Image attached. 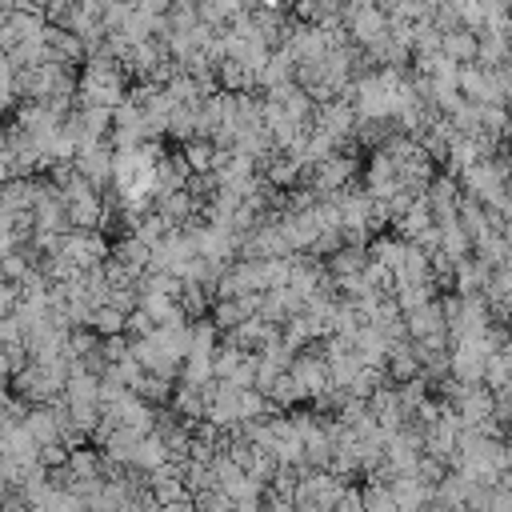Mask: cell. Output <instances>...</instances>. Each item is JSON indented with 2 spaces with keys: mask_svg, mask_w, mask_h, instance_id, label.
Masks as SVG:
<instances>
[{
  "mask_svg": "<svg viewBox=\"0 0 512 512\" xmlns=\"http://www.w3.org/2000/svg\"><path fill=\"white\" fill-rule=\"evenodd\" d=\"M84 104H96V108L124 104V80L108 60H92V68L84 72Z\"/></svg>",
  "mask_w": 512,
  "mask_h": 512,
  "instance_id": "1",
  "label": "cell"
},
{
  "mask_svg": "<svg viewBox=\"0 0 512 512\" xmlns=\"http://www.w3.org/2000/svg\"><path fill=\"white\" fill-rule=\"evenodd\" d=\"M352 156H344V152H332V156H324L320 164H316V188L320 192H340L344 188V180L352 176Z\"/></svg>",
  "mask_w": 512,
  "mask_h": 512,
  "instance_id": "2",
  "label": "cell"
},
{
  "mask_svg": "<svg viewBox=\"0 0 512 512\" xmlns=\"http://www.w3.org/2000/svg\"><path fill=\"white\" fill-rule=\"evenodd\" d=\"M68 220H72V228H92V224H100V196H96V188L68 200Z\"/></svg>",
  "mask_w": 512,
  "mask_h": 512,
  "instance_id": "3",
  "label": "cell"
},
{
  "mask_svg": "<svg viewBox=\"0 0 512 512\" xmlns=\"http://www.w3.org/2000/svg\"><path fill=\"white\" fill-rule=\"evenodd\" d=\"M184 160H188V168H192V172L208 176V172H216V160H220V152H216V144H212V140H192Z\"/></svg>",
  "mask_w": 512,
  "mask_h": 512,
  "instance_id": "4",
  "label": "cell"
},
{
  "mask_svg": "<svg viewBox=\"0 0 512 512\" xmlns=\"http://www.w3.org/2000/svg\"><path fill=\"white\" fill-rule=\"evenodd\" d=\"M196 512H236V500H228L224 492H204L196 496Z\"/></svg>",
  "mask_w": 512,
  "mask_h": 512,
  "instance_id": "5",
  "label": "cell"
},
{
  "mask_svg": "<svg viewBox=\"0 0 512 512\" xmlns=\"http://www.w3.org/2000/svg\"><path fill=\"white\" fill-rule=\"evenodd\" d=\"M144 512H168V508H164L160 500H148V504H144Z\"/></svg>",
  "mask_w": 512,
  "mask_h": 512,
  "instance_id": "6",
  "label": "cell"
}]
</instances>
